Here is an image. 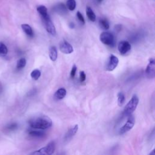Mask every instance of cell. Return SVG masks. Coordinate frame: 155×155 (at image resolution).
Listing matches in <instances>:
<instances>
[{
	"label": "cell",
	"instance_id": "1",
	"mask_svg": "<svg viewBox=\"0 0 155 155\" xmlns=\"http://www.w3.org/2000/svg\"><path fill=\"white\" fill-rule=\"evenodd\" d=\"M28 123L31 128L41 130L47 129L52 125L51 119L44 115L35 117L30 119Z\"/></svg>",
	"mask_w": 155,
	"mask_h": 155
},
{
	"label": "cell",
	"instance_id": "2",
	"mask_svg": "<svg viewBox=\"0 0 155 155\" xmlns=\"http://www.w3.org/2000/svg\"><path fill=\"white\" fill-rule=\"evenodd\" d=\"M139 103V98L136 94L133 95L131 99L127 103L124 108V113L127 115L131 114V113L136 110Z\"/></svg>",
	"mask_w": 155,
	"mask_h": 155
},
{
	"label": "cell",
	"instance_id": "3",
	"mask_svg": "<svg viewBox=\"0 0 155 155\" xmlns=\"http://www.w3.org/2000/svg\"><path fill=\"white\" fill-rule=\"evenodd\" d=\"M55 150V143L54 142H51L48 143L45 147L40 148L39 150L33 152L31 154H37V155H44V154H52Z\"/></svg>",
	"mask_w": 155,
	"mask_h": 155
},
{
	"label": "cell",
	"instance_id": "4",
	"mask_svg": "<svg viewBox=\"0 0 155 155\" xmlns=\"http://www.w3.org/2000/svg\"><path fill=\"white\" fill-rule=\"evenodd\" d=\"M134 123H135L134 117L132 115L130 114L129 117L127 119L126 123L120 128L119 134H123L128 132L130 130H131L134 125Z\"/></svg>",
	"mask_w": 155,
	"mask_h": 155
},
{
	"label": "cell",
	"instance_id": "5",
	"mask_svg": "<svg viewBox=\"0 0 155 155\" xmlns=\"http://www.w3.org/2000/svg\"><path fill=\"white\" fill-rule=\"evenodd\" d=\"M101 42L105 45H111L114 43V36L112 33L107 31L102 32L99 36Z\"/></svg>",
	"mask_w": 155,
	"mask_h": 155
},
{
	"label": "cell",
	"instance_id": "6",
	"mask_svg": "<svg viewBox=\"0 0 155 155\" xmlns=\"http://www.w3.org/2000/svg\"><path fill=\"white\" fill-rule=\"evenodd\" d=\"M145 74L148 78H154L155 76V61L153 58L149 59V63L145 70Z\"/></svg>",
	"mask_w": 155,
	"mask_h": 155
},
{
	"label": "cell",
	"instance_id": "7",
	"mask_svg": "<svg viewBox=\"0 0 155 155\" xmlns=\"http://www.w3.org/2000/svg\"><path fill=\"white\" fill-rule=\"evenodd\" d=\"M44 23V25H45V28L46 29V30L47 31L48 33H49L50 35H55L56 33V28L53 24V23L52 22L50 16L42 19Z\"/></svg>",
	"mask_w": 155,
	"mask_h": 155
},
{
	"label": "cell",
	"instance_id": "8",
	"mask_svg": "<svg viewBox=\"0 0 155 155\" xmlns=\"http://www.w3.org/2000/svg\"><path fill=\"white\" fill-rule=\"evenodd\" d=\"M59 50L64 54H70L73 51L71 45L65 40H62L59 44Z\"/></svg>",
	"mask_w": 155,
	"mask_h": 155
},
{
	"label": "cell",
	"instance_id": "9",
	"mask_svg": "<svg viewBox=\"0 0 155 155\" xmlns=\"http://www.w3.org/2000/svg\"><path fill=\"white\" fill-rule=\"evenodd\" d=\"M118 63H119L118 58L113 54L110 55L108 64L106 66V70L109 71H111L114 70L117 66Z\"/></svg>",
	"mask_w": 155,
	"mask_h": 155
},
{
	"label": "cell",
	"instance_id": "10",
	"mask_svg": "<svg viewBox=\"0 0 155 155\" xmlns=\"http://www.w3.org/2000/svg\"><path fill=\"white\" fill-rule=\"evenodd\" d=\"M117 48L120 54H124L128 53L130 50L131 45L127 41H122L119 42L117 46Z\"/></svg>",
	"mask_w": 155,
	"mask_h": 155
},
{
	"label": "cell",
	"instance_id": "11",
	"mask_svg": "<svg viewBox=\"0 0 155 155\" xmlns=\"http://www.w3.org/2000/svg\"><path fill=\"white\" fill-rule=\"evenodd\" d=\"M53 10L54 12L61 15H64L67 13V8L63 3H59L56 5L54 7Z\"/></svg>",
	"mask_w": 155,
	"mask_h": 155
},
{
	"label": "cell",
	"instance_id": "12",
	"mask_svg": "<svg viewBox=\"0 0 155 155\" xmlns=\"http://www.w3.org/2000/svg\"><path fill=\"white\" fill-rule=\"evenodd\" d=\"M78 125H75L73 127H71L65 134L64 139L65 140H70L78 131Z\"/></svg>",
	"mask_w": 155,
	"mask_h": 155
},
{
	"label": "cell",
	"instance_id": "13",
	"mask_svg": "<svg viewBox=\"0 0 155 155\" xmlns=\"http://www.w3.org/2000/svg\"><path fill=\"white\" fill-rule=\"evenodd\" d=\"M66 90L64 88H61L58 89L54 93V97L56 100H61L64 98V97L66 95Z\"/></svg>",
	"mask_w": 155,
	"mask_h": 155
},
{
	"label": "cell",
	"instance_id": "14",
	"mask_svg": "<svg viewBox=\"0 0 155 155\" xmlns=\"http://www.w3.org/2000/svg\"><path fill=\"white\" fill-rule=\"evenodd\" d=\"M37 11L39 13V15H41L42 19H44V18H46L50 16L48 14V12H47V8L44 5L38 6L37 7Z\"/></svg>",
	"mask_w": 155,
	"mask_h": 155
},
{
	"label": "cell",
	"instance_id": "15",
	"mask_svg": "<svg viewBox=\"0 0 155 155\" xmlns=\"http://www.w3.org/2000/svg\"><path fill=\"white\" fill-rule=\"evenodd\" d=\"M21 28L24 33L29 37H33L34 35L33 31L31 27L27 24H23L21 25Z\"/></svg>",
	"mask_w": 155,
	"mask_h": 155
},
{
	"label": "cell",
	"instance_id": "16",
	"mask_svg": "<svg viewBox=\"0 0 155 155\" xmlns=\"http://www.w3.org/2000/svg\"><path fill=\"white\" fill-rule=\"evenodd\" d=\"M49 57L52 61H55L58 58L57 49L55 46H51L49 48Z\"/></svg>",
	"mask_w": 155,
	"mask_h": 155
},
{
	"label": "cell",
	"instance_id": "17",
	"mask_svg": "<svg viewBox=\"0 0 155 155\" xmlns=\"http://www.w3.org/2000/svg\"><path fill=\"white\" fill-rule=\"evenodd\" d=\"M86 15L90 21L94 22L96 21V15L93 10L90 7L87 6L86 8Z\"/></svg>",
	"mask_w": 155,
	"mask_h": 155
},
{
	"label": "cell",
	"instance_id": "18",
	"mask_svg": "<svg viewBox=\"0 0 155 155\" xmlns=\"http://www.w3.org/2000/svg\"><path fill=\"white\" fill-rule=\"evenodd\" d=\"M99 23L100 27L102 28H103L104 30H108L109 28V27H110L109 23H108V21L105 18L100 19V20L99 21Z\"/></svg>",
	"mask_w": 155,
	"mask_h": 155
},
{
	"label": "cell",
	"instance_id": "19",
	"mask_svg": "<svg viewBox=\"0 0 155 155\" xmlns=\"http://www.w3.org/2000/svg\"><path fill=\"white\" fill-rule=\"evenodd\" d=\"M76 3L75 0H67V8L70 11H73L76 8Z\"/></svg>",
	"mask_w": 155,
	"mask_h": 155
},
{
	"label": "cell",
	"instance_id": "20",
	"mask_svg": "<svg viewBox=\"0 0 155 155\" xmlns=\"http://www.w3.org/2000/svg\"><path fill=\"white\" fill-rule=\"evenodd\" d=\"M41 74V73L40 70H39L38 69H35L31 72L30 76H31V78L33 79L34 80H38L40 78Z\"/></svg>",
	"mask_w": 155,
	"mask_h": 155
},
{
	"label": "cell",
	"instance_id": "21",
	"mask_svg": "<svg viewBox=\"0 0 155 155\" xmlns=\"http://www.w3.org/2000/svg\"><path fill=\"white\" fill-rule=\"evenodd\" d=\"M8 52V49L6 45L2 42H0V55L4 56L7 54Z\"/></svg>",
	"mask_w": 155,
	"mask_h": 155
},
{
	"label": "cell",
	"instance_id": "22",
	"mask_svg": "<svg viewBox=\"0 0 155 155\" xmlns=\"http://www.w3.org/2000/svg\"><path fill=\"white\" fill-rule=\"evenodd\" d=\"M29 135L33 136V137H43L44 136V133L40 131H34V130H31L28 132Z\"/></svg>",
	"mask_w": 155,
	"mask_h": 155
},
{
	"label": "cell",
	"instance_id": "23",
	"mask_svg": "<svg viewBox=\"0 0 155 155\" xmlns=\"http://www.w3.org/2000/svg\"><path fill=\"white\" fill-rule=\"evenodd\" d=\"M125 102V96L123 93L119 92L117 94V104L119 106H122Z\"/></svg>",
	"mask_w": 155,
	"mask_h": 155
},
{
	"label": "cell",
	"instance_id": "24",
	"mask_svg": "<svg viewBox=\"0 0 155 155\" xmlns=\"http://www.w3.org/2000/svg\"><path fill=\"white\" fill-rule=\"evenodd\" d=\"M26 65V59L24 58L19 59L18 62H17V64H16V68L18 69H21L23 68Z\"/></svg>",
	"mask_w": 155,
	"mask_h": 155
},
{
	"label": "cell",
	"instance_id": "25",
	"mask_svg": "<svg viewBox=\"0 0 155 155\" xmlns=\"http://www.w3.org/2000/svg\"><path fill=\"white\" fill-rule=\"evenodd\" d=\"M76 16H77V18L79 20V21L82 24H85V19L84 18V16H82V15L81 14V13L78 11L77 13H76Z\"/></svg>",
	"mask_w": 155,
	"mask_h": 155
},
{
	"label": "cell",
	"instance_id": "26",
	"mask_svg": "<svg viewBox=\"0 0 155 155\" xmlns=\"http://www.w3.org/2000/svg\"><path fill=\"white\" fill-rule=\"evenodd\" d=\"M86 79V74L84 71H81L79 74V79L81 82L85 81Z\"/></svg>",
	"mask_w": 155,
	"mask_h": 155
},
{
	"label": "cell",
	"instance_id": "27",
	"mask_svg": "<svg viewBox=\"0 0 155 155\" xmlns=\"http://www.w3.org/2000/svg\"><path fill=\"white\" fill-rule=\"evenodd\" d=\"M76 70H77V67H76V66L75 65H74L72 67V68H71V72H70V76H71V78H73L75 76Z\"/></svg>",
	"mask_w": 155,
	"mask_h": 155
},
{
	"label": "cell",
	"instance_id": "28",
	"mask_svg": "<svg viewBox=\"0 0 155 155\" xmlns=\"http://www.w3.org/2000/svg\"><path fill=\"white\" fill-rule=\"evenodd\" d=\"M16 127H17V125L16 124H12L8 126V128L10 129V130H15V128H16Z\"/></svg>",
	"mask_w": 155,
	"mask_h": 155
},
{
	"label": "cell",
	"instance_id": "29",
	"mask_svg": "<svg viewBox=\"0 0 155 155\" xmlns=\"http://www.w3.org/2000/svg\"><path fill=\"white\" fill-rule=\"evenodd\" d=\"M69 27H70L71 28H74V24L73 22H70V24H69Z\"/></svg>",
	"mask_w": 155,
	"mask_h": 155
},
{
	"label": "cell",
	"instance_id": "30",
	"mask_svg": "<svg viewBox=\"0 0 155 155\" xmlns=\"http://www.w3.org/2000/svg\"><path fill=\"white\" fill-rule=\"evenodd\" d=\"M97 2H99V3H101V2H102L103 1V0H97Z\"/></svg>",
	"mask_w": 155,
	"mask_h": 155
}]
</instances>
